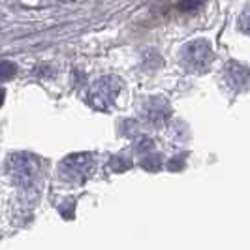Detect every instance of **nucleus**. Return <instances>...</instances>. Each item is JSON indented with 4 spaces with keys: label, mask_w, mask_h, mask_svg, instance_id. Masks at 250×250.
Listing matches in <instances>:
<instances>
[{
    "label": "nucleus",
    "mask_w": 250,
    "mask_h": 250,
    "mask_svg": "<svg viewBox=\"0 0 250 250\" xmlns=\"http://www.w3.org/2000/svg\"><path fill=\"white\" fill-rule=\"evenodd\" d=\"M179 59L187 70L201 74L209 70V66L213 62V47L207 40H194V42H188L181 49Z\"/></svg>",
    "instance_id": "f257e3e1"
},
{
    "label": "nucleus",
    "mask_w": 250,
    "mask_h": 250,
    "mask_svg": "<svg viewBox=\"0 0 250 250\" xmlns=\"http://www.w3.org/2000/svg\"><path fill=\"white\" fill-rule=\"evenodd\" d=\"M119 87H121V83H119L117 77H111V75L100 77L88 88V102L96 109H107L117 98Z\"/></svg>",
    "instance_id": "f03ea898"
},
{
    "label": "nucleus",
    "mask_w": 250,
    "mask_h": 250,
    "mask_svg": "<svg viewBox=\"0 0 250 250\" xmlns=\"http://www.w3.org/2000/svg\"><path fill=\"white\" fill-rule=\"evenodd\" d=\"M226 79L228 83L233 88H245L247 87V81H249V72L245 66H241L237 62H229L226 68Z\"/></svg>",
    "instance_id": "7ed1b4c3"
},
{
    "label": "nucleus",
    "mask_w": 250,
    "mask_h": 250,
    "mask_svg": "<svg viewBox=\"0 0 250 250\" xmlns=\"http://www.w3.org/2000/svg\"><path fill=\"white\" fill-rule=\"evenodd\" d=\"M167 105H166V102L160 100V98H152L149 102V105H147V119H149L150 123H162L164 119L167 117Z\"/></svg>",
    "instance_id": "20e7f679"
},
{
    "label": "nucleus",
    "mask_w": 250,
    "mask_h": 250,
    "mask_svg": "<svg viewBox=\"0 0 250 250\" xmlns=\"http://www.w3.org/2000/svg\"><path fill=\"white\" fill-rule=\"evenodd\" d=\"M17 74V66L10 61H0V81H8Z\"/></svg>",
    "instance_id": "39448f33"
},
{
    "label": "nucleus",
    "mask_w": 250,
    "mask_h": 250,
    "mask_svg": "<svg viewBox=\"0 0 250 250\" xmlns=\"http://www.w3.org/2000/svg\"><path fill=\"white\" fill-rule=\"evenodd\" d=\"M203 0H177V6L181 12H192V10H198Z\"/></svg>",
    "instance_id": "423d86ee"
},
{
    "label": "nucleus",
    "mask_w": 250,
    "mask_h": 250,
    "mask_svg": "<svg viewBox=\"0 0 250 250\" xmlns=\"http://www.w3.org/2000/svg\"><path fill=\"white\" fill-rule=\"evenodd\" d=\"M247 21H249V10L245 8V12H243V32H249V25H247Z\"/></svg>",
    "instance_id": "0eeeda50"
},
{
    "label": "nucleus",
    "mask_w": 250,
    "mask_h": 250,
    "mask_svg": "<svg viewBox=\"0 0 250 250\" xmlns=\"http://www.w3.org/2000/svg\"><path fill=\"white\" fill-rule=\"evenodd\" d=\"M2 104H4V90L0 88V105H2Z\"/></svg>",
    "instance_id": "6e6552de"
}]
</instances>
